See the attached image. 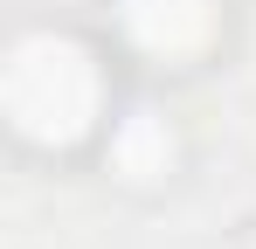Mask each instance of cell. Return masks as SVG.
Segmentation results:
<instances>
[{
    "mask_svg": "<svg viewBox=\"0 0 256 249\" xmlns=\"http://www.w3.org/2000/svg\"><path fill=\"white\" fill-rule=\"evenodd\" d=\"M111 160H118V173L125 180H160L173 166V132L160 111H132L118 132H111Z\"/></svg>",
    "mask_w": 256,
    "mask_h": 249,
    "instance_id": "obj_3",
    "label": "cell"
},
{
    "mask_svg": "<svg viewBox=\"0 0 256 249\" xmlns=\"http://www.w3.org/2000/svg\"><path fill=\"white\" fill-rule=\"evenodd\" d=\"M125 35L146 48V56H194L208 48L214 35V0H125Z\"/></svg>",
    "mask_w": 256,
    "mask_h": 249,
    "instance_id": "obj_2",
    "label": "cell"
},
{
    "mask_svg": "<svg viewBox=\"0 0 256 249\" xmlns=\"http://www.w3.org/2000/svg\"><path fill=\"white\" fill-rule=\"evenodd\" d=\"M0 97H7V118L21 124L28 138L70 146V138L90 132L104 83H97V62H90L84 42H70V35H28V42H14V56H7Z\"/></svg>",
    "mask_w": 256,
    "mask_h": 249,
    "instance_id": "obj_1",
    "label": "cell"
}]
</instances>
